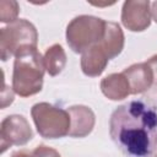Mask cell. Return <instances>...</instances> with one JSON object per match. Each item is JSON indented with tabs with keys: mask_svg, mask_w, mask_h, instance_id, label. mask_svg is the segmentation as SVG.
I'll return each mask as SVG.
<instances>
[{
	"mask_svg": "<svg viewBox=\"0 0 157 157\" xmlns=\"http://www.w3.org/2000/svg\"><path fill=\"white\" fill-rule=\"evenodd\" d=\"M109 136L125 157L157 153V103L136 98L118 105L109 118Z\"/></svg>",
	"mask_w": 157,
	"mask_h": 157,
	"instance_id": "1",
	"label": "cell"
},
{
	"mask_svg": "<svg viewBox=\"0 0 157 157\" xmlns=\"http://www.w3.org/2000/svg\"><path fill=\"white\" fill-rule=\"evenodd\" d=\"M45 66L43 55L34 47H25L17 52L12 70V88L20 97H31L43 88Z\"/></svg>",
	"mask_w": 157,
	"mask_h": 157,
	"instance_id": "2",
	"label": "cell"
},
{
	"mask_svg": "<svg viewBox=\"0 0 157 157\" xmlns=\"http://www.w3.org/2000/svg\"><path fill=\"white\" fill-rule=\"evenodd\" d=\"M105 21L92 15L74 17L66 26V43L74 53L82 54L92 45L98 44L104 34Z\"/></svg>",
	"mask_w": 157,
	"mask_h": 157,
	"instance_id": "3",
	"label": "cell"
},
{
	"mask_svg": "<svg viewBox=\"0 0 157 157\" xmlns=\"http://www.w3.org/2000/svg\"><path fill=\"white\" fill-rule=\"evenodd\" d=\"M31 117L38 134L44 139L54 140L69 135L70 114L60 107L39 102L31 108Z\"/></svg>",
	"mask_w": 157,
	"mask_h": 157,
	"instance_id": "4",
	"label": "cell"
},
{
	"mask_svg": "<svg viewBox=\"0 0 157 157\" xmlns=\"http://www.w3.org/2000/svg\"><path fill=\"white\" fill-rule=\"evenodd\" d=\"M38 32L32 22L26 18L2 27L0 29V56L2 61L15 56L17 52L25 47L37 48Z\"/></svg>",
	"mask_w": 157,
	"mask_h": 157,
	"instance_id": "5",
	"label": "cell"
},
{
	"mask_svg": "<svg viewBox=\"0 0 157 157\" xmlns=\"http://www.w3.org/2000/svg\"><path fill=\"white\" fill-rule=\"evenodd\" d=\"M33 137L28 120L21 114H11L2 119L0 124V147L4 153L11 146H23Z\"/></svg>",
	"mask_w": 157,
	"mask_h": 157,
	"instance_id": "6",
	"label": "cell"
},
{
	"mask_svg": "<svg viewBox=\"0 0 157 157\" xmlns=\"http://www.w3.org/2000/svg\"><path fill=\"white\" fill-rule=\"evenodd\" d=\"M121 23L131 32H144L151 26V2L148 0H128L121 7Z\"/></svg>",
	"mask_w": 157,
	"mask_h": 157,
	"instance_id": "7",
	"label": "cell"
},
{
	"mask_svg": "<svg viewBox=\"0 0 157 157\" xmlns=\"http://www.w3.org/2000/svg\"><path fill=\"white\" fill-rule=\"evenodd\" d=\"M67 112L70 114L69 136L77 139L88 136L96 124V115L93 110L87 105L76 104L69 107Z\"/></svg>",
	"mask_w": 157,
	"mask_h": 157,
	"instance_id": "8",
	"label": "cell"
},
{
	"mask_svg": "<svg viewBox=\"0 0 157 157\" xmlns=\"http://www.w3.org/2000/svg\"><path fill=\"white\" fill-rule=\"evenodd\" d=\"M123 74L128 78L131 94H140L148 91L155 82V76L147 61L136 63L124 69Z\"/></svg>",
	"mask_w": 157,
	"mask_h": 157,
	"instance_id": "9",
	"label": "cell"
},
{
	"mask_svg": "<svg viewBox=\"0 0 157 157\" xmlns=\"http://www.w3.org/2000/svg\"><path fill=\"white\" fill-rule=\"evenodd\" d=\"M98 44L104 50L109 60L117 58L123 52L124 45H125V36L119 23L105 21L104 34H103L102 40Z\"/></svg>",
	"mask_w": 157,
	"mask_h": 157,
	"instance_id": "10",
	"label": "cell"
},
{
	"mask_svg": "<svg viewBox=\"0 0 157 157\" xmlns=\"http://www.w3.org/2000/svg\"><path fill=\"white\" fill-rule=\"evenodd\" d=\"M108 56L99 44L92 45L81 54V70L88 77H98L108 65Z\"/></svg>",
	"mask_w": 157,
	"mask_h": 157,
	"instance_id": "11",
	"label": "cell"
},
{
	"mask_svg": "<svg viewBox=\"0 0 157 157\" xmlns=\"http://www.w3.org/2000/svg\"><path fill=\"white\" fill-rule=\"evenodd\" d=\"M102 93L110 101H121L131 94L128 78L123 72H114L101 81Z\"/></svg>",
	"mask_w": 157,
	"mask_h": 157,
	"instance_id": "12",
	"label": "cell"
},
{
	"mask_svg": "<svg viewBox=\"0 0 157 157\" xmlns=\"http://www.w3.org/2000/svg\"><path fill=\"white\" fill-rule=\"evenodd\" d=\"M44 66L49 76H58L66 66L67 58L64 48L60 44H53L47 48L44 55Z\"/></svg>",
	"mask_w": 157,
	"mask_h": 157,
	"instance_id": "13",
	"label": "cell"
},
{
	"mask_svg": "<svg viewBox=\"0 0 157 157\" xmlns=\"http://www.w3.org/2000/svg\"><path fill=\"white\" fill-rule=\"evenodd\" d=\"M20 13L18 2L15 0H1L0 1V21L2 23H12L17 21Z\"/></svg>",
	"mask_w": 157,
	"mask_h": 157,
	"instance_id": "14",
	"label": "cell"
},
{
	"mask_svg": "<svg viewBox=\"0 0 157 157\" xmlns=\"http://www.w3.org/2000/svg\"><path fill=\"white\" fill-rule=\"evenodd\" d=\"M32 156L33 157H61L55 148L49 147L47 145H38L32 151Z\"/></svg>",
	"mask_w": 157,
	"mask_h": 157,
	"instance_id": "15",
	"label": "cell"
},
{
	"mask_svg": "<svg viewBox=\"0 0 157 157\" xmlns=\"http://www.w3.org/2000/svg\"><path fill=\"white\" fill-rule=\"evenodd\" d=\"M15 91L12 87L9 88V86L4 82V88L1 92V108H6L7 105H10L13 102V97H15Z\"/></svg>",
	"mask_w": 157,
	"mask_h": 157,
	"instance_id": "16",
	"label": "cell"
},
{
	"mask_svg": "<svg viewBox=\"0 0 157 157\" xmlns=\"http://www.w3.org/2000/svg\"><path fill=\"white\" fill-rule=\"evenodd\" d=\"M147 63H148V65L151 66V69H152V71H153V76H155V82H153V85L157 87V55L151 56V58L147 60Z\"/></svg>",
	"mask_w": 157,
	"mask_h": 157,
	"instance_id": "17",
	"label": "cell"
},
{
	"mask_svg": "<svg viewBox=\"0 0 157 157\" xmlns=\"http://www.w3.org/2000/svg\"><path fill=\"white\" fill-rule=\"evenodd\" d=\"M151 18L157 23V0L151 2Z\"/></svg>",
	"mask_w": 157,
	"mask_h": 157,
	"instance_id": "18",
	"label": "cell"
},
{
	"mask_svg": "<svg viewBox=\"0 0 157 157\" xmlns=\"http://www.w3.org/2000/svg\"><path fill=\"white\" fill-rule=\"evenodd\" d=\"M11 157H33L32 153H28L27 151H18V152H15Z\"/></svg>",
	"mask_w": 157,
	"mask_h": 157,
	"instance_id": "19",
	"label": "cell"
},
{
	"mask_svg": "<svg viewBox=\"0 0 157 157\" xmlns=\"http://www.w3.org/2000/svg\"><path fill=\"white\" fill-rule=\"evenodd\" d=\"M153 157H157V153H156V155H155V156H153Z\"/></svg>",
	"mask_w": 157,
	"mask_h": 157,
	"instance_id": "20",
	"label": "cell"
}]
</instances>
